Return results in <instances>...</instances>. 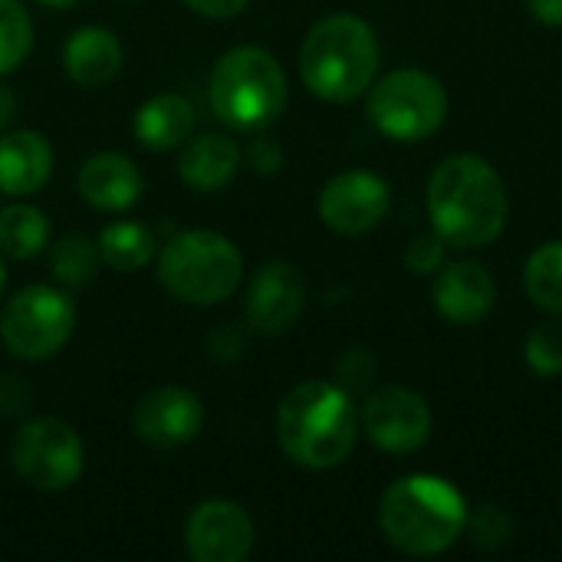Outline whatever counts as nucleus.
Instances as JSON below:
<instances>
[{
  "label": "nucleus",
  "mask_w": 562,
  "mask_h": 562,
  "mask_svg": "<svg viewBox=\"0 0 562 562\" xmlns=\"http://www.w3.org/2000/svg\"><path fill=\"white\" fill-rule=\"evenodd\" d=\"M527 362L537 375L553 379L562 372V329L543 326L527 342Z\"/></svg>",
  "instance_id": "nucleus-27"
},
{
  "label": "nucleus",
  "mask_w": 562,
  "mask_h": 562,
  "mask_svg": "<svg viewBox=\"0 0 562 562\" xmlns=\"http://www.w3.org/2000/svg\"><path fill=\"white\" fill-rule=\"evenodd\" d=\"M250 161H254V168L260 175H273L283 165V151H280V145L273 138H257L250 145Z\"/></svg>",
  "instance_id": "nucleus-29"
},
{
  "label": "nucleus",
  "mask_w": 562,
  "mask_h": 562,
  "mask_svg": "<svg viewBox=\"0 0 562 562\" xmlns=\"http://www.w3.org/2000/svg\"><path fill=\"white\" fill-rule=\"evenodd\" d=\"M211 105L231 128H267L286 105V76L273 53L237 46L211 72Z\"/></svg>",
  "instance_id": "nucleus-5"
},
{
  "label": "nucleus",
  "mask_w": 562,
  "mask_h": 562,
  "mask_svg": "<svg viewBox=\"0 0 562 562\" xmlns=\"http://www.w3.org/2000/svg\"><path fill=\"white\" fill-rule=\"evenodd\" d=\"M76 326V306L63 290L26 286L0 313V339L16 359H49L56 356Z\"/></svg>",
  "instance_id": "nucleus-8"
},
{
  "label": "nucleus",
  "mask_w": 562,
  "mask_h": 562,
  "mask_svg": "<svg viewBox=\"0 0 562 562\" xmlns=\"http://www.w3.org/2000/svg\"><path fill=\"white\" fill-rule=\"evenodd\" d=\"M194 13L201 16H214V20H227V16H237L250 0H184Z\"/></svg>",
  "instance_id": "nucleus-30"
},
{
  "label": "nucleus",
  "mask_w": 562,
  "mask_h": 562,
  "mask_svg": "<svg viewBox=\"0 0 562 562\" xmlns=\"http://www.w3.org/2000/svg\"><path fill=\"white\" fill-rule=\"evenodd\" d=\"M191 128H194L191 102L181 95H171V92L148 99L135 115V138L151 151H165V148L181 145Z\"/></svg>",
  "instance_id": "nucleus-20"
},
{
  "label": "nucleus",
  "mask_w": 562,
  "mask_h": 562,
  "mask_svg": "<svg viewBox=\"0 0 562 562\" xmlns=\"http://www.w3.org/2000/svg\"><path fill=\"white\" fill-rule=\"evenodd\" d=\"M49 224L33 204L0 207V250L13 260H30L46 247Z\"/></svg>",
  "instance_id": "nucleus-22"
},
{
  "label": "nucleus",
  "mask_w": 562,
  "mask_h": 562,
  "mask_svg": "<svg viewBox=\"0 0 562 562\" xmlns=\"http://www.w3.org/2000/svg\"><path fill=\"white\" fill-rule=\"evenodd\" d=\"M389 184L372 171H342L319 194V217L329 231L359 237L389 214Z\"/></svg>",
  "instance_id": "nucleus-11"
},
{
  "label": "nucleus",
  "mask_w": 562,
  "mask_h": 562,
  "mask_svg": "<svg viewBox=\"0 0 562 562\" xmlns=\"http://www.w3.org/2000/svg\"><path fill=\"white\" fill-rule=\"evenodd\" d=\"M244 273L240 250L217 231H184L161 247L158 280L161 286L194 306L224 303Z\"/></svg>",
  "instance_id": "nucleus-6"
},
{
  "label": "nucleus",
  "mask_w": 562,
  "mask_h": 562,
  "mask_svg": "<svg viewBox=\"0 0 562 562\" xmlns=\"http://www.w3.org/2000/svg\"><path fill=\"white\" fill-rule=\"evenodd\" d=\"M79 194L102 211H125L138 204L145 181L142 171L119 151H99L79 168Z\"/></svg>",
  "instance_id": "nucleus-16"
},
{
  "label": "nucleus",
  "mask_w": 562,
  "mask_h": 562,
  "mask_svg": "<svg viewBox=\"0 0 562 562\" xmlns=\"http://www.w3.org/2000/svg\"><path fill=\"white\" fill-rule=\"evenodd\" d=\"M49 267L56 273L59 283L66 286H86L92 277H95V267H99V247L79 234H69L63 240H56L53 247V257H49Z\"/></svg>",
  "instance_id": "nucleus-24"
},
{
  "label": "nucleus",
  "mask_w": 562,
  "mask_h": 562,
  "mask_svg": "<svg viewBox=\"0 0 562 562\" xmlns=\"http://www.w3.org/2000/svg\"><path fill=\"white\" fill-rule=\"evenodd\" d=\"M178 168L194 191H217L237 175L240 148L227 135H201L181 151Z\"/></svg>",
  "instance_id": "nucleus-19"
},
{
  "label": "nucleus",
  "mask_w": 562,
  "mask_h": 562,
  "mask_svg": "<svg viewBox=\"0 0 562 562\" xmlns=\"http://www.w3.org/2000/svg\"><path fill=\"white\" fill-rule=\"evenodd\" d=\"M448 115V92L441 79L425 69H395L369 92L372 125L395 142H422L441 128Z\"/></svg>",
  "instance_id": "nucleus-7"
},
{
  "label": "nucleus",
  "mask_w": 562,
  "mask_h": 562,
  "mask_svg": "<svg viewBox=\"0 0 562 562\" xmlns=\"http://www.w3.org/2000/svg\"><path fill=\"white\" fill-rule=\"evenodd\" d=\"M527 10L547 26H562V0H527Z\"/></svg>",
  "instance_id": "nucleus-31"
},
{
  "label": "nucleus",
  "mask_w": 562,
  "mask_h": 562,
  "mask_svg": "<svg viewBox=\"0 0 562 562\" xmlns=\"http://www.w3.org/2000/svg\"><path fill=\"white\" fill-rule=\"evenodd\" d=\"M36 3H43V7H53V10H69V7H76L79 0H36Z\"/></svg>",
  "instance_id": "nucleus-33"
},
{
  "label": "nucleus",
  "mask_w": 562,
  "mask_h": 562,
  "mask_svg": "<svg viewBox=\"0 0 562 562\" xmlns=\"http://www.w3.org/2000/svg\"><path fill=\"white\" fill-rule=\"evenodd\" d=\"M494 300H497V283L487 273V267H481L474 260H461V263L445 267L431 286L435 310L458 326L481 323L494 310Z\"/></svg>",
  "instance_id": "nucleus-15"
},
{
  "label": "nucleus",
  "mask_w": 562,
  "mask_h": 562,
  "mask_svg": "<svg viewBox=\"0 0 562 562\" xmlns=\"http://www.w3.org/2000/svg\"><path fill=\"white\" fill-rule=\"evenodd\" d=\"M441 260H445V240H441L438 234H431V237H418V240L408 247V254H405L408 270H412V273H418V277L435 273V270L441 267Z\"/></svg>",
  "instance_id": "nucleus-28"
},
{
  "label": "nucleus",
  "mask_w": 562,
  "mask_h": 562,
  "mask_svg": "<svg viewBox=\"0 0 562 562\" xmlns=\"http://www.w3.org/2000/svg\"><path fill=\"white\" fill-rule=\"evenodd\" d=\"M53 171V148L40 132H13L0 138V191L33 194Z\"/></svg>",
  "instance_id": "nucleus-17"
},
{
  "label": "nucleus",
  "mask_w": 562,
  "mask_h": 562,
  "mask_svg": "<svg viewBox=\"0 0 562 562\" xmlns=\"http://www.w3.org/2000/svg\"><path fill=\"white\" fill-rule=\"evenodd\" d=\"M13 112H16V99L7 86H0V128L13 119Z\"/></svg>",
  "instance_id": "nucleus-32"
},
{
  "label": "nucleus",
  "mask_w": 562,
  "mask_h": 562,
  "mask_svg": "<svg viewBox=\"0 0 562 562\" xmlns=\"http://www.w3.org/2000/svg\"><path fill=\"white\" fill-rule=\"evenodd\" d=\"M277 438L300 468L329 471L342 464L359 438V415L349 392L333 382L296 385L280 405Z\"/></svg>",
  "instance_id": "nucleus-2"
},
{
  "label": "nucleus",
  "mask_w": 562,
  "mask_h": 562,
  "mask_svg": "<svg viewBox=\"0 0 562 562\" xmlns=\"http://www.w3.org/2000/svg\"><path fill=\"white\" fill-rule=\"evenodd\" d=\"M201 425H204V408L198 395L175 385L148 392L132 412L135 435L155 448H181L198 438Z\"/></svg>",
  "instance_id": "nucleus-13"
},
{
  "label": "nucleus",
  "mask_w": 562,
  "mask_h": 562,
  "mask_svg": "<svg viewBox=\"0 0 562 562\" xmlns=\"http://www.w3.org/2000/svg\"><path fill=\"white\" fill-rule=\"evenodd\" d=\"M184 547L194 562H244L254 550V524L240 504L204 501L188 517Z\"/></svg>",
  "instance_id": "nucleus-12"
},
{
  "label": "nucleus",
  "mask_w": 562,
  "mask_h": 562,
  "mask_svg": "<svg viewBox=\"0 0 562 562\" xmlns=\"http://www.w3.org/2000/svg\"><path fill=\"white\" fill-rule=\"evenodd\" d=\"M306 303V283L296 267L277 260L257 270L250 290H247V319L254 329L267 336L286 333Z\"/></svg>",
  "instance_id": "nucleus-14"
},
{
  "label": "nucleus",
  "mask_w": 562,
  "mask_h": 562,
  "mask_svg": "<svg viewBox=\"0 0 562 562\" xmlns=\"http://www.w3.org/2000/svg\"><path fill=\"white\" fill-rule=\"evenodd\" d=\"M63 63H66V72L72 82L95 89V86H105L109 79H115V72L122 69V46L112 30L82 26L66 40Z\"/></svg>",
  "instance_id": "nucleus-18"
},
{
  "label": "nucleus",
  "mask_w": 562,
  "mask_h": 562,
  "mask_svg": "<svg viewBox=\"0 0 562 562\" xmlns=\"http://www.w3.org/2000/svg\"><path fill=\"white\" fill-rule=\"evenodd\" d=\"M3 283H7V270H3V260H0V293H3Z\"/></svg>",
  "instance_id": "nucleus-34"
},
{
  "label": "nucleus",
  "mask_w": 562,
  "mask_h": 562,
  "mask_svg": "<svg viewBox=\"0 0 562 562\" xmlns=\"http://www.w3.org/2000/svg\"><path fill=\"white\" fill-rule=\"evenodd\" d=\"M524 286L540 310L562 313V240H550L530 254L524 270Z\"/></svg>",
  "instance_id": "nucleus-23"
},
{
  "label": "nucleus",
  "mask_w": 562,
  "mask_h": 562,
  "mask_svg": "<svg viewBox=\"0 0 562 562\" xmlns=\"http://www.w3.org/2000/svg\"><path fill=\"white\" fill-rule=\"evenodd\" d=\"M510 214L507 184L497 168L477 155H451L428 178V217L451 247L494 244Z\"/></svg>",
  "instance_id": "nucleus-1"
},
{
  "label": "nucleus",
  "mask_w": 562,
  "mask_h": 562,
  "mask_svg": "<svg viewBox=\"0 0 562 562\" xmlns=\"http://www.w3.org/2000/svg\"><path fill=\"white\" fill-rule=\"evenodd\" d=\"M99 257H102L105 267H112L115 273L142 270V267L155 257V234H151L145 224H135V221L109 224V227L99 234Z\"/></svg>",
  "instance_id": "nucleus-21"
},
{
  "label": "nucleus",
  "mask_w": 562,
  "mask_h": 562,
  "mask_svg": "<svg viewBox=\"0 0 562 562\" xmlns=\"http://www.w3.org/2000/svg\"><path fill=\"white\" fill-rule=\"evenodd\" d=\"M359 425L379 451L412 454L431 435V408L418 392L402 385H385L366 398Z\"/></svg>",
  "instance_id": "nucleus-10"
},
{
  "label": "nucleus",
  "mask_w": 562,
  "mask_h": 562,
  "mask_svg": "<svg viewBox=\"0 0 562 562\" xmlns=\"http://www.w3.org/2000/svg\"><path fill=\"white\" fill-rule=\"evenodd\" d=\"M379 527L395 550L408 557H438L451 550L464 533L468 504L461 491L445 477H398L382 494Z\"/></svg>",
  "instance_id": "nucleus-3"
},
{
  "label": "nucleus",
  "mask_w": 562,
  "mask_h": 562,
  "mask_svg": "<svg viewBox=\"0 0 562 562\" xmlns=\"http://www.w3.org/2000/svg\"><path fill=\"white\" fill-rule=\"evenodd\" d=\"M33 46V23L20 0H0V76L13 72Z\"/></svg>",
  "instance_id": "nucleus-25"
},
{
  "label": "nucleus",
  "mask_w": 562,
  "mask_h": 562,
  "mask_svg": "<svg viewBox=\"0 0 562 562\" xmlns=\"http://www.w3.org/2000/svg\"><path fill=\"white\" fill-rule=\"evenodd\" d=\"M82 441L66 422L33 418L13 438V468L36 491L56 494L72 487L82 474Z\"/></svg>",
  "instance_id": "nucleus-9"
},
{
  "label": "nucleus",
  "mask_w": 562,
  "mask_h": 562,
  "mask_svg": "<svg viewBox=\"0 0 562 562\" xmlns=\"http://www.w3.org/2000/svg\"><path fill=\"white\" fill-rule=\"evenodd\" d=\"M379 72V40L356 13L319 20L300 46V76L326 102H352Z\"/></svg>",
  "instance_id": "nucleus-4"
},
{
  "label": "nucleus",
  "mask_w": 562,
  "mask_h": 562,
  "mask_svg": "<svg viewBox=\"0 0 562 562\" xmlns=\"http://www.w3.org/2000/svg\"><path fill=\"white\" fill-rule=\"evenodd\" d=\"M464 530H471V537L481 550H501L514 537V520L507 517L504 507H481L474 517H468Z\"/></svg>",
  "instance_id": "nucleus-26"
}]
</instances>
